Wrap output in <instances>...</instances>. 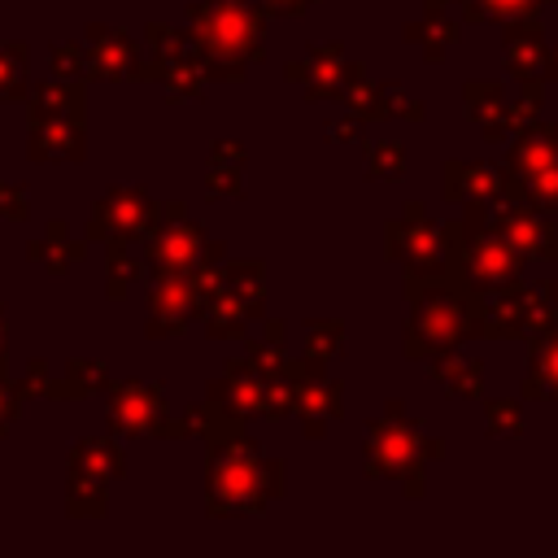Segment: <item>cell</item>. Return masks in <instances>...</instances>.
<instances>
[{"label": "cell", "mask_w": 558, "mask_h": 558, "mask_svg": "<svg viewBox=\"0 0 558 558\" xmlns=\"http://www.w3.org/2000/svg\"><path fill=\"white\" fill-rule=\"evenodd\" d=\"M105 384H109V366H105L100 357H70L65 371H61L57 379L48 375V384H44L39 397H52V401H78V397L105 392Z\"/></svg>", "instance_id": "cell-30"}, {"label": "cell", "mask_w": 558, "mask_h": 558, "mask_svg": "<svg viewBox=\"0 0 558 558\" xmlns=\"http://www.w3.org/2000/svg\"><path fill=\"white\" fill-rule=\"evenodd\" d=\"M379 105H384V122H392V118L423 122V118H427V105H423L414 92L397 87V83H379Z\"/></svg>", "instance_id": "cell-45"}, {"label": "cell", "mask_w": 558, "mask_h": 558, "mask_svg": "<svg viewBox=\"0 0 558 558\" xmlns=\"http://www.w3.org/2000/svg\"><path fill=\"white\" fill-rule=\"evenodd\" d=\"M462 113L484 131L488 144L510 140L506 131V92L497 78H466L462 83Z\"/></svg>", "instance_id": "cell-22"}, {"label": "cell", "mask_w": 558, "mask_h": 558, "mask_svg": "<svg viewBox=\"0 0 558 558\" xmlns=\"http://www.w3.org/2000/svg\"><path fill=\"white\" fill-rule=\"evenodd\" d=\"M201 323H205V336H209V340H244V327H248L253 318H248V310H244L231 292L218 288V292L209 296Z\"/></svg>", "instance_id": "cell-36"}, {"label": "cell", "mask_w": 558, "mask_h": 558, "mask_svg": "<svg viewBox=\"0 0 558 558\" xmlns=\"http://www.w3.org/2000/svg\"><path fill=\"white\" fill-rule=\"evenodd\" d=\"M205 462V514L209 519H248L288 493L283 458H266L248 432L222 436Z\"/></svg>", "instance_id": "cell-2"}, {"label": "cell", "mask_w": 558, "mask_h": 558, "mask_svg": "<svg viewBox=\"0 0 558 558\" xmlns=\"http://www.w3.org/2000/svg\"><path fill=\"white\" fill-rule=\"evenodd\" d=\"M283 336H288V323H283V318H262V336H248V340H244V362H248L262 379H270V375L283 371V362H288Z\"/></svg>", "instance_id": "cell-34"}, {"label": "cell", "mask_w": 558, "mask_h": 558, "mask_svg": "<svg viewBox=\"0 0 558 558\" xmlns=\"http://www.w3.org/2000/svg\"><path fill=\"white\" fill-rule=\"evenodd\" d=\"M554 318V305L545 301L541 288L510 279L501 288H493L480 305V340H527L532 331H545Z\"/></svg>", "instance_id": "cell-8"}, {"label": "cell", "mask_w": 558, "mask_h": 558, "mask_svg": "<svg viewBox=\"0 0 558 558\" xmlns=\"http://www.w3.org/2000/svg\"><path fill=\"white\" fill-rule=\"evenodd\" d=\"M179 423V440H205V445H214V440H222V436H235V432H244V418L235 414V410H227L222 401H214V397H205V401H196V405H187L183 410V418H174Z\"/></svg>", "instance_id": "cell-29"}, {"label": "cell", "mask_w": 558, "mask_h": 558, "mask_svg": "<svg viewBox=\"0 0 558 558\" xmlns=\"http://www.w3.org/2000/svg\"><path fill=\"white\" fill-rule=\"evenodd\" d=\"M26 157L31 161H78L87 153V118H44L26 122Z\"/></svg>", "instance_id": "cell-18"}, {"label": "cell", "mask_w": 558, "mask_h": 558, "mask_svg": "<svg viewBox=\"0 0 558 558\" xmlns=\"http://www.w3.org/2000/svg\"><path fill=\"white\" fill-rule=\"evenodd\" d=\"M488 227H493L510 248H519L523 257L558 262V222H554L545 209L527 205L514 187H506V179H501V196L488 205Z\"/></svg>", "instance_id": "cell-9"}, {"label": "cell", "mask_w": 558, "mask_h": 558, "mask_svg": "<svg viewBox=\"0 0 558 558\" xmlns=\"http://www.w3.org/2000/svg\"><path fill=\"white\" fill-rule=\"evenodd\" d=\"M205 192L218 196H244V144L235 140H218L209 148V166H205Z\"/></svg>", "instance_id": "cell-32"}, {"label": "cell", "mask_w": 558, "mask_h": 558, "mask_svg": "<svg viewBox=\"0 0 558 558\" xmlns=\"http://www.w3.org/2000/svg\"><path fill=\"white\" fill-rule=\"evenodd\" d=\"M26 257H31L35 266H44L48 275H65L70 266H78V262L87 257V235L74 240L65 218H48L44 235L26 244Z\"/></svg>", "instance_id": "cell-24"}, {"label": "cell", "mask_w": 558, "mask_h": 558, "mask_svg": "<svg viewBox=\"0 0 558 558\" xmlns=\"http://www.w3.org/2000/svg\"><path fill=\"white\" fill-rule=\"evenodd\" d=\"M205 397L222 401V405H227V410H235L244 423L266 414V379H262L244 357H227L222 375H218V379H209Z\"/></svg>", "instance_id": "cell-17"}, {"label": "cell", "mask_w": 558, "mask_h": 558, "mask_svg": "<svg viewBox=\"0 0 558 558\" xmlns=\"http://www.w3.org/2000/svg\"><path fill=\"white\" fill-rule=\"evenodd\" d=\"M458 4H462V22H506V17L541 13L545 4L558 0H458Z\"/></svg>", "instance_id": "cell-42"}, {"label": "cell", "mask_w": 558, "mask_h": 558, "mask_svg": "<svg viewBox=\"0 0 558 558\" xmlns=\"http://www.w3.org/2000/svg\"><path fill=\"white\" fill-rule=\"evenodd\" d=\"M83 78L96 83H122L131 74V65L140 61V48L126 31L109 26V22H87L83 31Z\"/></svg>", "instance_id": "cell-14"}, {"label": "cell", "mask_w": 558, "mask_h": 558, "mask_svg": "<svg viewBox=\"0 0 558 558\" xmlns=\"http://www.w3.org/2000/svg\"><path fill=\"white\" fill-rule=\"evenodd\" d=\"M366 179L371 183H401L405 179V148L392 140H379L366 157Z\"/></svg>", "instance_id": "cell-44"}, {"label": "cell", "mask_w": 558, "mask_h": 558, "mask_svg": "<svg viewBox=\"0 0 558 558\" xmlns=\"http://www.w3.org/2000/svg\"><path fill=\"white\" fill-rule=\"evenodd\" d=\"M52 78H83V39H65L48 48Z\"/></svg>", "instance_id": "cell-48"}, {"label": "cell", "mask_w": 558, "mask_h": 558, "mask_svg": "<svg viewBox=\"0 0 558 558\" xmlns=\"http://www.w3.org/2000/svg\"><path fill=\"white\" fill-rule=\"evenodd\" d=\"M0 218H9V222H26L31 218L26 183H0Z\"/></svg>", "instance_id": "cell-50"}, {"label": "cell", "mask_w": 558, "mask_h": 558, "mask_svg": "<svg viewBox=\"0 0 558 558\" xmlns=\"http://www.w3.org/2000/svg\"><path fill=\"white\" fill-rule=\"evenodd\" d=\"M480 305H484V296H475L466 288H453V283L427 288L418 301H410L401 353L410 362H427L436 353L462 349L466 340H480Z\"/></svg>", "instance_id": "cell-5"}, {"label": "cell", "mask_w": 558, "mask_h": 558, "mask_svg": "<svg viewBox=\"0 0 558 558\" xmlns=\"http://www.w3.org/2000/svg\"><path fill=\"white\" fill-rule=\"evenodd\" d=\"M344 336H349V327L340 323V318H305L301 323V357H310V362H331V357H340L344 353Z\"/></svg>", "instance_id": "cell-37"}, {"label": "cell", "mask_w": 558, "mask_h": 558, "mask_svg": "<svg viewBox=\"0 0 558 558\" xmlns=\"http://www.w3.org/2000/svg\"><path fill=\"white\" fill-rule=\"evenodd\" d=\"M445 458V440L440 436H423L410 418L405 405L397 397H388L384 414L371 423L366 440H362V475L366 480H397L405 488L410 501L423 497V466Z\"/></svg>", "instance_id": "cell-3"}, {"label": "cell", "mask_w": 558, "mask_h": 558, "mask_svg": "<svg viewBox=\"0 0 558 558\" xmlns=\"http://www.w3.org/2000/svg\"><path fill=\"white\" fill-rule=\"evenodd\" d=\"M288 371L296 379V418H301V432L305 440H323L331 432V423L344 418V384L327 375L323 362H310V357H288Z\"/></svg>", "instance_id": "cell-10"}, {"label": "cell", "mask_w": 558, "mask_h": 558, "mask_svg": "<svg viewBox=\"0 0 558 558\" xmlns=\"http://www.w3.org/2000/svg\"><path fill=\"white\" fill-rule=\"evenodd\" d=\"M527 401H558V323L527 336V375H523Z\"/></svg>", "instance_id": "cell-21"}, {"label": "cell", "mask_w": 558, "mask_h": 558, "mask_svg": "<svg viewBox=\"0 0 558 558\" xmlns=\"http://www.w3.org/2000/svg\"><path fill=\"white\" fill-rule=\"evenodd\" d=\"M148 214H153V196H148L144 187H135V183H131V187H109V192L92 205L83 235H87V244H100V240H109V235L140 240Z\"/></svg>", "instance_id": "cell-12"}, {"label": "cell", "mask_w": 558, "mask_h": 558, "mask_svg": "<svg viewBox=\"0 0 558 558\" xmlns=\"http://www.w3.org/2000/svg\"><path fill=\"white\" fill-rule=\"evenodd\" d=\"M523 405L519 397H488L484 401V432L493 440H519L523 436Z\"/></svg>", "instance_id": "cell-41"}, {"label": "cell", "mask_w": 558, "mask_h": 558, "mask_svg": "<svg viewBox=\"0 0 558 558\" xmlns=\"http://www.w3.org/2000/svg\"><path fill=\"white\" fill-rule=\"evenodd\" d=\"M445 4H458V0H423V9H445Z\"/></svg>", "instance_id": "cell-55"}, {"label": "cell", "mask_w": 558, "mask_h": 558, "mask_svg": "<svg viewBox=\"0 0 558 558\" xmlns=\"http://www.w3.org/2000/svg\"><path fill=\"white\" fill-rule=\"evenodd\" d=\"M510 140L514 144L501 161V174L523 179V174H536L545 166H558V122H532L527 131H519Z\"/></svg>", "instance_id": "cell-20"}, {"label": "cell", "mask_w": 558, "mask_h": 558, "mask_svg": "<svg viewBox=\"0 0 558 558\" xmlns=\"http://www.w3.org/2000/svg\"><path fill=\"white\" fill-rule=\"evenodd\" d=\"M440 257L462 275V283L480 296L493 288L510 283L523 275L527 257L510 248L493 227H488V205H466L462 218L440 222Z\"/></svg>", "instance_id": "cell-4"}, {"label": "cell", "mask_w": 558, "mask_h": 558, "mask_svg": "<svg viewBox=\"0 0 558 558\" xmlns=\"http://www.w3.org/2000/svg\"><path fill=\"white\" fill-rule=\"evenodd\" d=\"M148 83H157L174 100H201L209 78L201 70V61L192 52H183V57H153L148 61Z\"/></svg>", "instance_id": "cell-28"}, {"label": "cell", "mask_w": 558, "mask_h": 558, "mask_svg": "<svg viewBox=\"0 0 558 558\" xmlns=\"http://www.w3.org/2000/svg\"><path fill=\"white\" fill-rule=\"evenodd\" d=\"M357 131H362V122H357L353 113H349V118H336V122H323V140H327V144H353Z\"/></svg>", "instance_id": "cell-51"}, {"label": "cell", "mask_w": 558, "mask_h": 558, "mask_svg": "<svg viewBox=\"0 0 558 558\" xmlns=\"http://www.w3.org/2000/svg\"><path fill=\"white\" fill-rule=\"evenodd\" d=\"M100 244H105V296L122 301L131 292V283L144 275V257L131 253V240H122V235H109Z\"/></svg>", "instance_id": "cell-33"}, {"label": "cell", "mask_w": 558, "mask_h": 558, "mask_svg": "<svg viewBox=\"0 0 558 558\" xmlns=\"http://www.w3.org/2000/svg\"><path fill=\"white\" fill-rule=\"evenodd\" d=\"M0 357H4V305H0Z\"/></svg>", "instance_id": "cell-56"}, {"label": "cell", "mask_w": 558, "mask_h": 558, "mask_svg": "<svg viewBox=\"0 0 558 558\" xmlns=\"http://www.w3.org/2000/svg\"><path fill=\"white\" fill-rule=\"evenodd\" d=\"M22 392H17V379H9V371H4V357H0V440L9 436V427H13V418L22 414Z\"/></svg>", "instance_id": "cell-49"}, {"label": "cell", "mask_w": 558, "mask_h": 558, "mask_svg": "<svg viewBox=\"0 0 558 558\" xmlns=\"http://www.w3.org/2000/svg\"><path fill=\"white\" fill-rule=\"evenodd\" d=\"M44 118H87L83 78L31 83V92H26V122H44Z\"/></svg>", "instance_id": "cell-23"}, {"label": "cell", "mask_w": 558, "mask_h": 558, "mask_svg": "<svg viewBox=\"0 0 558 558\" xmlns=\"http://www.w3.org/2000/svg\"><path fill=\"white\" fill-rule=\"evenodd\" d=\"M501 57H506V70H510L514 83H527V78L545 74L549 44H545L541 13H523V17H506L501 22Z\"/></svg>", "instance_id": "cell-15"}, {"label": "cell", "mask_w": 558, "mask_h": 558, "mask_svg": "<svg viewBox=\"0 0 558 558\" xmlns=\"http://www.w3.org/2000/svg\"><path fill=\"white\" fill-rule=\"evenodd\" d=\"M427 375H432L436 384H445V392H449L453 401H475V397H484V357H471V353L449 349V353L427 357Z\"/></svg>", "instance_id": "cell-25"}, {"label": "cell", "mask_w": 558, "mask_h": 558, "mask_svg": "<svg viewBox=\"0 0 558 558\" xmlns=\"http://www.w3.org/2000/svg\"><path fill=\"white\" fill-rule=\"evenodd\" d=\"M401 39H405V44H414V48L423 52V61H427V65H440V61H445V52L462 39V22L445 17V9H423V17H414V22H405V26H401Z\"/></svg>", "instance_id": "cell-26"}, {"label": "cell", "mask_w": 558, "mask_h": 558, "mask_svg": "<svg viewBox=\"0 0 558 558\" xmlns=\"http://www.w3.org/2000/svg\"><path fill=\"white\" fill-rule=\"evenodd\" d=\"M222 292H231L248 310V318L257 323L266 314V262H257V257L227 262L222 257Z\"/></svg>", "instance_id": "cell-31"}, {"label": "cell", "mask_w": 558, "mask_h": 558, "mask_svg": "<svg viewBox=\"0 0 558 558\" xmlns=\"http://www.w3.org/2000/svg\"><path fill=\"white\" fill-rule=\"evenodd\" d=\"M26 61H31L26 39H4L0 44V100H26V92H31Z\"/></svg>", "instance_id": "cell-39"}, {"label": "cell", "mask_w": 558, "mask_h": 558, "mask_svg": "<svg viewBox=\"0 0 558 558\" xmlns=\"http://www.w3.org/2000/svg\"><path fill=\"white\" fill-rule=\"evenodd\" d=\"M440 196L449 205H493L501 196V166L449 157L440 166Z\"/></svg>", "instance_id": "cell-16"}, {"label": "cell", "mask_w": 558, "mask_h": 558, "mask_svg": "<svg viewBox=\"0 0 558 558\" xmlns=\"http://www.w3.org/2000/svg\"><path fill=\"white\" fill-rule=\"evenodd\" d=\"M105 418L113 436H157V440H179V423L170 418V401L161 384L148 379H109L105 384Z\"/></svg>", "instance_id": "cell-7"}, {"label": "cell", "mask_w": 558, "mask_h": 558, "mask_svg": "<svg viewBox=\"0 0 558 558\" xmlns=\"http://www.w3.org/2000/svg\"><path fill=\"white\" fill-rule=\"evenodd\" d=\"M292 410H296V379L283 362V371L266 379V414L262 418H288Z\"/></svg>", "instance_id": "cell-47"}, {"label": "cell", "mask_w": 558, "mask_h": 558, "mask_svg": "<svg viewBox=\"0 0 558 558\" xmlns=\"http://www.w3.org/2000/svg\"><path fill=\"white\" fill-rule=\"evenodd\" d=\"M70 471L96 475V480L113 484V480L126 475V453H122V445L113 440V432H105V436H83V440L70 445Z\"/></svg>", "instance_id": "cell-27"}, {"label": "cell", "mask_w": 558, "mask_h": 558, "mask_svg": "<svg viewBox=\"0 0 558 558\" xmlns=\"http://www.w3.org/2000/svg\"><path fill=\"white\" fill-rule=\"evenodd\" d=\"M340 100L349 105V113L357 118V122H384V105H379V83L353 61L349 65V78H344V92H340Z\"/></svg>", "instance_id": "cell-38"}, {"label": "cell", "mask_w": 558, "mask_h": 558, "mask_svg": "<svg viewBox=\"0 0 558 558\" xmlns=\"http://www.w3.org/2000/svg\"><path fill=\"white\" fill-rule=\"evenodd\" d=\"M266 9L257 0H192L187 35L192 57L209 83H244L257 61H266Z\"/></svg>", "instance_id": "cell-1"}, {"label": "cell", "mask_w": 558, "mask_h": 558, "mask_svg": "<svg viewBox=\"0 0 558 558\" xmlns=\"http://www.w3.org/2000/svg\"><path fill=\"white\" fill-rule=\"evenodd\" d=\"M270 17H301V13H310V4L314 0H257Z\"/></svg>", "instance_id": "cell-52"}, {"label": "cell", "mask_w": 558, "mask_h": 558, "mask_svg": "<svg viewBox=\"0 0 558 558\" xmlns=\"http://www.w3.org/2000/svg\"><path fill=\"white\" fill-rule=\"evenodd\" d=\"M144 44H148L153 57H183V52H192V35L170 26V22H148L144 26Z\"/></svg>", "instance_id": "cell-46"}, {"label": "cell", "mask_w": 558, "mask_h": 558, "mask_svg": "<svg viewBox=\"0 0 558 558\" xmlns=\"http://www.w3.org/2000/svg\"><path fill=\"white\" fill-rule=\"evenodd\" d=\"M541 292H545V301L554 305V318H558V279H549V283H541Z\"/></svg>", "instance_id": "cell-54"}, {"label": "cell", "mask_w": 558, "mask_h": 558, "mask_svg": "<svg viewBox=\"0 0 558 558\" xmlns=\"http://www.w3.org/2000/svg\"><path fill=\"white\" fill-rule=\"evenodd\" d=\"M519 87H523L519 100L506 105V131H510V135H519V131H527L532 122H541V105H545V78H527V83H519Z\"/></svg>", "instance_id": "cell-43"}, {"label": "cell", "mask_w": 558, "mask_h": 558, "mask_svg": "<svg viewBox=\"0 0 558 558\" xmlns=\"http://www.w3.org/2000/svg\"><path fill=\"white\" fill-rule=\"evenodd\" d=\"M301 61H305V78H301L305 96H310V100H340L344 78H349V65H353L349 52H344V44H340V39L314 44Z\"/></svg>", "instance_id": "cell-19"}, {"label": "cell", "mask_w": 558, "mask_h": 558, "mask_svg": "<svg viewBox=\"0 0 558 558\" xmlns=\"http://www.w3.org/2000/svg\"><path fill=\"white\" fill-rule=\"evenodd\" d=\"M545 83H558V44L549 48V57H545V74H541Z\"/></svg>", "instance_id": "cell-53"}, {"label": "cell", "mask_w": 558, "mask_h": 558, "mask_svg": "<svg viewBox=\"0 0 558 558\" xmlns=\"http://www.w3.org/2000/svg\"><path fill=\"white\" fill-rule=\"evenodd\" d=\"M205 314V296L196 292L192 275H148V340H170L183 336L196 318Z\"/></svg>", "instance_id": "cell-11"}, {"label": "cell", "mask_w": 558, "mask_h": 558, "mask_svg": "<svg viewBox=\"0 0 558 558\" xmlns=\"http://www.w3.org/2000/svg\"><path fill=\"white\" fill-rule=\"evenodd\" d=\"M209 235L196 218H187L183 201H153V214L140 231V257L148 275H187L201 253H205Z\"/></svg>", "instance_id": "cell-6"}, {"label": "cell", "mask_w": 558, "mask_h": 558, "mask_svg": "<svg viewBox=\"0 0 558 558\" xmlns=\"http://www.w3.org/2000/svg\"><path fill=\"white\" fill-rule=\"evenodd\" d=\"M501 179H506V187H514L527 205H536V209H545L549 218H558V166H545V170L523 174V179H510V174H501Z\"/></svg>", "instance_id": "cell-40"}, {"label": "cell", "mask_w": 558, "mask_h": 558, "mask_svg": "<svg viewBox=\"0 0 558 558\" xmlns=\"http://www.w3.org/2000/svg\"><path fill=\"white\" fill-rule=\"evenodd\" d=\"M65 514L70 519H87V523L105 519L109 514V484L96 480V475L70 471V480H65Z\"/></svg>", "instance_id": "cell-35"}, {"label": "cell", "mask_w": 558, "mask_h": 558, "mask_svg": "<svg viewBox=\"0 0 558 558\" xmlns=\"http://www.w3.org/2000/svg\"><path fill=\"white\" fill-rule=\"evenodd\" d=\"M384 257L388 262H401V266L440 257V227L432 222V214H427L423 201H410L401 209V218H388L384 222Z\"/></svg>", "instance_id": "cell-13"}]
</instances>
